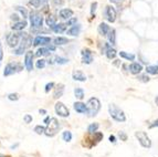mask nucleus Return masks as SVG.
I'll use <instances>...</instances> for the list:
<instances>
[{
	"mask_svg": "<svg viewBox=\"0 0 158 157\" xmlns=\"http://www.w3.org/2000/svg\"><path fill=\"white\" fill-rule=\"evenodd\" d=\"M29 19H30L31 24V31H37L39 29H42L43 27V16L38 11H31L29 15Z\"/></svg>",
	"mask_w": 158,
	"mask_h": 157,
	"instance_id": "obj_1",
	"label": "nucleus"
},
{
	"mask_svg": "<svg viewBox=\"0 0 158 157\" xmlns=\"http://www.w3.org/2000/svg\"><path fill=\"white\" fill-rule=\"evenodd\" d=\"M31 44H32V38H31L28 33H24L22 40L20 41L19 45H18L17 48H15V50H13V54L22 55L23 53H26L27 49L30 47Z\"/></svg>",
	"mask_w": 158,
	"mask_h": 157,
	"instance_id": "obj_2",
	"label": "nucleus"
},
{
	"mask_svg": "<svg viewBox=\"0 0 158 157\" xmlns=\"http://www.w3.org/2000/svg\"><path fill=\"white\" fill-rule=\"evenodd\" d=\"M86 114L89 115L90 117H93V116H96L98 111L101 109V103L98 101V98H91L86 103Z\"/></svg>",
	"mask_w": 158,
	"mask_h": 157,
	"instance_id": "obj_3",
	"label": "nucleus"
},
{
	"mask_svg": "<svg viewBox=\"0 0 158 157\" xmlns=\"http://www.w3.org/2000/svg\"><path fill=\"white\" fill-rule=\"evenodd\" d=\"M108 112H109V115L112 116L113 120H115L117 122H125L126 121V116H125L124 112L115 104L108 105Z\"/></svg>",
	"mask_w": 158,
	"mask_h": 157,
	"instance_id": "obj_4",
	"label": "nucleus"
},
{
	"mask_svg": "<svg viewBox=\"0 0 158 157\" xmlns=\"http://www.w3.org/2000/svg\"><path fill=\"white\" fill-rule=\"evenodd\" d=\"M59 128H60L59 121L55 117H52L50 120V122L46 124V128L44 135L48 136V137H53L54 135L59 132Z\"/></svg>",
	"mask_w": 158,
	"mask_h": 157,
	"instance_id": "obj_5",
	"label": "nucleus"
},
{
	"mask_svg": "<svg viewBox=\"0 0 158 157\" xmlns=\"http://www.w3.org/2000/svg\"><path fill=\"white\" fill-rule=\"evenodd\" d=\"M24 33H22L21 31L15 32V33H9L7 34V43L9 47L11 48H17L19 45L20 41L22 40Z\"/></svg>",
	"mask_w": 158,
	"mask_h": 157,
	"instance_id": "obj_6",
	"label": "nucleus"
},
{
	"mask_svg": "<svg viewBox=\"0 0 158 157\" xmlns=\"http://www.w3.org/2000/svg\"><path fill=\"white\" fill-rule=\"evenodd\" d=\"M23 67L18 62H10L8 63L6 67H4V76H10V75H13L15 73H18L20 71L22 70Z\"/></svg>",
	"mask_w": 158,
	"mask_h": 157,
	"instance_id": "obj_7",
	"label": "nucleus"
},
{
	"mask_svg": "<svg viewBox=\"0 0 158 157\" xmlns=\"http://www.w3.org/2000/svg\"><path fill=\"white\" fill-rule=\"evenodd\" d=\"M136 137L138 139L139 144L145 147V148H149L151 146V142L149 139V137L147 136V134L145 132H136Z\"/></svg>",
	"mask_w": 158,
	"mask_h": 157,
	"instance_id": "obj_8",
	"label": "nucleus"
},
{
	"mask_svg": "<svg viewBox=\"0 0 158 157\" xmlns=\"http://www.w3.org/2000/svg\"><path fill=\"white\" fill-rule=\"evenodd\" d=\"M54 109H55V113L61 117H68L70 115L69 109L62 102H57V104L54 105Z\"/></svg>",
	"mask_w": 158,
	"mask_h": 157,
	"instance_id": "obj_9",
	"label": "nucleus"
},
{
	"mask_svg": "<svg viewBox=\"0 0 158 157\" xmlns=\"http://www.w3.org/2000/svg\"><path fill=\"white\" fill-rule=\"evenodd\" d=\"M51 39L50 37H46V35H38V37H35V40H33V47H40V45H49L51 44Z\"/></svg>",
	"mask_w": 158,
	"mask_h": 157,
	"instance_id": "obj_10",
	"label": "nucleus"
},
{
	"mask_svg": "<svg viewBox=\"0 0 158 157\" xmlns=\"http://www.w3.org/2000/svg\"><path fill=\"white\" fill-rule=\"evenodd\" d=\"M33 56L35 54L32 53V51H27L24 54V67L27 71H32L33 70Z\"/></svg>",
	"mask_w": 158,
	"mask_h": 157,
	"instance_id": "obj_11",
	"label": "nucleus"
},
{
	"mask_svg": "<svg viewBox=\"0 0 158 157\" xmlns=\"http://www.w3.org/2000/svg\"><path fill=\"white\" fill-rule=\"evenodd\" d=\"M82 62L84 64H91L93 62V54L90 49H82Z\"/></svg>",
	"mask_w": 158,
	"mask_h": 157,
	"instance_id": "obj_12",
	"label": "nucleus"
},
{
	"mask_svg": "<svg viewBox=\"0 0 158 157\" xmlns=\"http://www.w3.org/2000/svg\"><path fill=\"white\" fill-rule=\"evenodd\" d=\"M104 15H105V18L107 19V21H109V22H114V21H115L116 10L114 9V7H112V6H107V7L105 8Z\"/></svg>",
	"mask_w": 158,
	"mask_h": 157,
	"instance_id": "obj_13",
	"label": "nucleus"
},
{
	"mask_svg": "<svg viewBox=\"0 0 158 157\" xmlns=\"http://www.w3.org/2000/svg\"><path fill=\"white\" fill-rule=\"evenodd\" d=\"M60 18L63 20H69L72 18V16H73V10H71V9H61L60 10Z\"/></svg>",
	"mask_w": 158,
	"mask_h": 157,
	"instance_id": "obj_14",
	"label": "nucleus"
},
{
	"mask_svg": "<svg viewBox=\"0 0 158 157\" xmlns=\"http://www.w3.org/2000/svg\"><path fill=\"white\" fill-rule=\"evenodd\" d=\"M63 93H64V85L63 84H58L57 87H54V92H53V98H55V100H58V98H60L63 95Z\"/></svg>",
	"mask_w": 158,
	"mask_h": 157,
	"instance_id": "obj_15",
	"label": "nucleus"
},
{
	"mask_svg": "<svg viewBox=\"0 0 158 157\" xmlns=\"http://www.w3.org/2000/svg\"><path fill=\"white\" fill-rule=\"evenodd\" d=\"M142 70H143V67H142L140 63L133 62L129 65V72H131L132 74H138V73L142 72Z\"/></svg>",
	"mask_w": 158,
	"mask_h": 157,
	"instance_id": "obj_16",
	"label": "nucleus"
},
{
	"mask_svg": "<svg viewBox=\"0 0 158 157\" xmlns=\"http://www.w3.org/2000/svg\"><path fill=\"white\" fill-rule=\"evenodd\" d=\"M49 2V0H30L29 4L32 6L33 8H41V7H46Z\"/></svg>",
	"mask_w": 158,
	"mask_h": 157,
	"instance_id": "obj_17",
	"label": "nucleus"
},
{
	"mask_svg": "<svg viewBox=\"0 0 158 157\" xmlns=\"http://www.w3.org/2000/svg\"><path fill=\"white\" fill-rule=\"evenodd\" d=\"M28 26V22L26 20H22V21H18V22H15L13 26L11 27V29L13 31H22L24 28Z\"/></svg>",
	"mask_w": 158,
	"mask_h": 157,
	"instance_id": "obj_18",
	"label": "nucleus"
},
{
	"mask_svg": "<svg viewBox=\"0 0 158 157\" xmlns=\"http://www.w3.org/2000/svg\"><path fill=\"white\" fill-rule=\"evenodd\" d=\"M80 31H81V26L80 24H75V26H72V27L70 28L69 30L66 31V33L71 37H77V35L80 34Z\"/></svg>",
	"mask_w": 158,
	"mask_h": 157,
	"instance_id": "obj_19",
	"label": "nucleus"
},
{
	"mask_svg": "<svg viewBox=\"0 0 158 157\" xmlns=\"http://www.w3.org/2000/svg\"><path fill=\"white\" fill-rule=\"evenodd\" d=\"M105 48H106V56L108 59H114L116 56V50L114 48H112V44L109 43H105Z\"/></svg>",
	"mask_w": 158,
	"mask_h": 157,
	"instance_id": "obj_20",
	"label": "nucleus"
},
{
	"mask_svg": "<svg viewBox=\"0 0 158 157\" xmlns=\"http://www.w3.org/2000/svg\"><path fill=\"white\" fill-rule=\"evenodd\" d=\"M72 78H73V80L79 81V82H85L86 81V76L82 71H74L72 73Z\"/></svg>",
	"mask_w": 158,
	"mask_h": 157,
	"instance_id": "obj_21",
	"label": "nucleus"
},
{
	"mask_svg": "<svg viewBox=\"0 0 158 157\" xmlns=\"http://www.w3.org/2000/svg\"><path fill=\"white\" fill-rule=\"evenodd\" d=\"M73 107H74V110H75V112H77V113H80V114L86 113V111H87V109H86V104H84V103H82V102L74 103Z\"/></svg>",
	"mask_w": 158,
	"mask_h": 157,
	"instance_id": "obj_22",
	"label": "nucleus"
},
{
	"mask_svg": "<svg viewBox=\"0 0 158 157\" xmlns=\"http://www.w3.org/2000/svg\"><path fill=\"white\" fill-rule=\"evenodd\" d=\"M51 50L49 49V47L46 45V47H42L40 48V49H38V51L35 52V56H38V58H40V56H44V55H49L50 54Z\"/></svg>",
	"mask_w": 158,
	"mask_h": 157,
	"instance_id": "obj_23",
	"label": "nucleus"
},
{
	"mask_svg": "<svg viewBox=\"0 0 158 157\" xmlns=\"http://www.w3.org/2000/svg\"><path fill=\"white\" fill-rule=\"evenodd\" d=\"M70 40L68 38H64V37H57L53 39V44L54 45H64V44L69 43Z\"/></svg>",
	"mask_w": 158,
	"mask_h": 157,
	"instance_id": "obj_24",
	"label": "nucleus"
},
{
	"mask_svg": "<svg viewBox=\"0 0 158 157\" xmlns=\"http://www.w3.org/2000/svg\"><path fill=\"white\" fill-rule=\"evenodd\" d=\"M109 30H111L109 26H107V24L104 23V22H102V23L98 26V33H100L101 35H107Z\"/></svg>",
	"mask_w": 158,
	"mask_h": 157,
	"instance_id": "obj_25",
	"label": "nucleus"
},
{
	"mask_svg": "<svg viewBox=\"0 0 158 157\" xmlns=\"http://www.w3.org/2000/svg\"><path fill=\"white\" fill-rule=\"evenodd\" d=\"M66 27H68L66 23H57L51 30L55 32V33H62V32H64L66 30Z\"/></svg>",
	"mask_w": 158,
	"mask_h": 157,
	"instance_id": "obj_26",
	"label": "nucleus"
},
{
	"mask_svg": "<svg viewBox=\"0 0 158 157\" xmlns=\"http://www.w3.org/2000/svg\"><path fill=\"white\" fill-rule=\"evenodd\" d=\"M15 10H17V11H19L20 13H21L23 20H26V19L29 18V15H30V13L28 12L27 8H24V7H22V6H17V7H15Z\"/></svg>",
	"mask_w": 158,
	"mask_h": 157,
	"instance_id": "obj_27",
	"label": "nucleus"
},
{
	"mask_svg": "<svg viewBox=\"0 0 158 157\" xmlns=\"http://www.w3.org/2000/svg\"><path fill=\"white\" fill-rule=\"evenodd\" d=\"M46 26L50 28V29H52V28L57 24V17H54V16H49L48 18L46 19Z\"/></svg>",
	"mask_w": 158,
	"mask_h": 157,
	"instance_id": "obj_28",
	"label": "nucleus"
},
{
	"mask_svg": "<svg viewBox=\"0 0 158 157\" xmlns=\"http://www.w3.org/2000/svg\"><path fill=\"white\" fill-rule=\"evenodd\" d=\"M107 39L111 44H115L116 34H115V30H114V29H111V30H109V32L107 33Z\"/></svg>",
	"mask_w": 158,
	"mask_h": 157,
	"instance_id": "obj_29",
	"label": "nucleus"
},
{
	"mask_svg": "<svg viewBox=\"0 0 158 157\" xmlns=\"http://www.w3.org/2000/svg\"><path fill=\"white\" fill-rule=\"evenodd\" d=\"M120 55L121 58H123L125 60H128V61H134V59H135V55L132 54V53H127V52L125 51H121Z\"/></svg>",
	"mask_w": 158,
	"mask_h": 157,
	"instance_id": "obj_30",
	"label": "nucleus"
},
{
	"mask_svg": "<svg viewBox=\"0 0 158 157\" xmlns=\"http://www.w3.org/2000/svg\"><path fill=\"white\" fill-rule=\"evenodd\" d=\"M146 72L153 75L158 74V65H149V67H147Z\"/></svg>",
	"mask_w": 158,
	"mask_h": 157,
	"instance_id": "obj_31",
	"label": "nucleus"
},
{
	"mask_svg": "<svg viewBox=\"0 0 158 157\" xmlns=\"http://www.w3.org/2000/svg\"><path fill=\"white\" fill-rule=\"evenodd\" d=\"M74 95H75V98H76L82 100V98H84V91H83V89H81V87H76V89L74 90Z\"/></svg>",
	"mask_w": 158,
	"mask_h": 157,
	"instance_id": "obj_32",
	"label": "nucleus"
},
{
	"mask_svg": "<svg viewBox=\"0 0 158 157\" xmlns=\"http://www.w3.org/2000/svg\"><path fill=\"white\" fill-rule=\"evenodd\" d=\"M62 139L64 142H71V139H72V133L70 131H64L62 133Z\"/></svg>",
	"mask_w": 158,
	"mask_h": 157,
	"instance_id": "obj_33",
	"label": "nucleus"
},
{
	"mask_svg": "<svg viewBox=\"0 0 158 157\" xmlns=\"http://www.w3.org/2000/svg\"><path fill=\"white\" fill-rule=\"evenodd\" d=\"M46 64V60L39 59L38 61L35 62V67H37V69H39V70H42V69H44Z\"/></svg>",
	"mask_w": 158,
	"mask_h": 157,
	"instance_id": "obj_34",
	"label": "nucleus"
},
{
	"mask_svg": "<svg viewBox=\"0 0 158 157\" xmlns=\"http://www.w3.org/2000/svg\"><path fill=\"white\" fill-rule=\"evenodd\" d=\"M46 126H43V125H37L35 127V134H38V135H41V134H44L46 133Z\"/></svg>",
	"mask_w": 158,
	"mask_h": 157,
	"instance_id": "obj_35",
	"label": "nucleus"
},
{
	"mask_svg": "<svg viewBox=\"0 0 158 157\" xmlns=\"http://www.w3.org/2000/svg\"><path fill=\"white\" fill-rule=\"evenodd\" d=\"M97 128H98V124H97V123H93V124H91V125L87 127V132H89L90 134H94L97 131Z\"/></svg>",
	"mask_w": 158,
	"mask_h": 157,
	"instance_id": "obj_36",
	"label": "nucleus"
},
{
	"mask_svg": "<svg viewBox=\"0 0 158 157\" xmlns=\"http://www.w3.org/2000/svg\"><path fill=\"white\" fill-rule=\"evenodd\" d=\"M55 63H58L60 65H63V64L69 63V60L65 59V58H62V56H55Z\"/></svg>",
	"mask_w": 158,
	"mask_h": 157,
	"instance_id": "obj_37",
	"label": "nucleus"
},
{
	"mask_svg": "<svg viewBox=\"0 0 158 157\" xmlns=\"http://www.w3.org/2000/svg\"><path fill=\"white\" fill-rule=\"evenodd\" d=\"M64 4V0H52V6L54 8H59Z\"/></svg>",
	"mask_w": 158,
	"mask_h": 157,
	"instance_id": "obj_38",
	"label": "nucleus"
},
{
	"mask_svg": "<svg viewBox=\"0 0 158 157\" xmlns=\"http://www.w3.org/2000/svg\"><path fill=\"white\" fill-rule=\"evenodd\" d=\"M19 98L20 96L18 93H10V94L8 95V100H9V101H18Z\"/></svg>",
	"mask_w": 158,
	"mask_h": 157,
	"instance_id": "obj_39",
	"label": "nucleus"
},
{
	"mask_svg": "<svg viewBox=\"0 0 158 157\" xmlns=\"http://www.w3.org/2000/svg\"><path fill=\"white\" fill-rule=\"evenodd\" d=\"M77 23V19L75 17H72L71 19L68 20V22H66V26H70V27H72V26H75Z\"/></svg>",
	"mask_w": 158,
	"mask_h": 157,
	"instance_id": "obj_40",
	"label": "nucleus"
},
{
	"mask_svg": "<svg viewBox=\"0 0 158 157\" xmlns=\"http://www.w3.org/2000/svg\"><path fill=\"white\" fill-rule=\"evenodd\" d=\"M32 120H33V117H32V115H30V114H26L23 116V121H24V123H27V124L32 123Z\"/></svg>",
	"mask_w": 158,
	"mask_h": 157,
	"instance_id": "obj_41",
	"label": "nucleus"
},
{
	"mask_svg": "<svg viewBox=\"0 0 158 157\" xmlns=\"http://www.w3.org/2000/svg\"><path fill=\"white\" fill-rule=\"evenodd\" d=\"M53 87H54V83L53 82L46 83V87H44V92H46V93H49V92H50V90H52Z\"/></svg>",
	"mask_w": 158,
	"mask_h": 157,
	"instance_id": "obj_42",
	"label": "nucleus"
},
{
	"mask_svg": "<svg viewBox=\"0 0 158 157\" xmlns=\"http://www.w3.org/2000/svg\"><path fill=\"white\" fill-rule=\"evenodd\" d=\"M102 138H103V134L100 133V132H95L94 133V137H93V139L96 142H100L102 141Z\"/></svg>",
	"mask_w": 158,
	"mask_h": 157,
	"instance_id": "obj_43",
	"label": "nucleus"
},
{
	"mask_svg": "<svg viewBox=\"0 0 158 157\" xmlns=\"http://www.w3.org/2000/svg\"><path fill=\"white\" fill-rule=\"evenodd\" d=\"M96 7H97L96 2H93V4H91V15H92V16H94V15H95V11H96Z\"/></svg>",
	"mask_w": 158,
	"mask_h": 157,
	"instance_id": "obj_44",
	"label": "nucleus"
},
{
	"mask_svg": "<svg viewBox=\"0 0 158 157\" xmlns=\"http://www.w3.org/2000/svg\"><path fill=\"white\" fill-rule=\"evenodd\" d=\"M139 80V81H142V82H148L149 81V78L147 76V75L143 74V75H139L138 78H137Z\"/></svg>",
	"mask_w": 158,
	"mask_h": 157,
	"instance_id": "obj_45",
	"label": "nucleus"
},
{
	"mask_svg": "<svg viewBox=\"0 0 158 157\" xmlns=\"http://www.w3.org/2000/svg\"><path fill=\"white\" fill-rule=\"evenodd\" d=\"M2 59H4V49H2V43H1V40H0V65H1Z\"/></svg>",
	"mask_w": 158,
	"mask_h": 157,
	"instance_id": "obj_46",
	"label": "nucleus"
},
{
	"mask_svg": "<svg viewBox=\"0 0 158 157\" xmlns=\"http://www.w3.org/2000/svg\"><path fill=\"white\" fill-rule=\"evenodd\" d=\"M118 136H120V138L122 141H127V135L124 133V132H120V133H118Z\"/></svg>",
	"mask_w": 158,
	"mask_h": 157,
	"instance_id": "obj_47",
	"label": "nucleus"
},
{
	"mask_svg": "<svg viewBox=\"0 0 158 157\" xmlns=\"http://www.w3.org/2000/svg\"><path fill=\"white\" fill-rule=\"evenodd\" d=\"M10 19L13 20L15 22H18V21H20V20H19V17H18V15H17V13H12L11 16H10Z\"/></svg>",
	"mask_w": 158,
	"mask_h": 157,
	"instance_id": "obj_48",
	"label": "nucleus"
},
{
	"mask_svg": "<svg viewBox=\"0 0 158 157\" xmlns=\"http://www.w3.org/2000/svg\"><path fill=\"white\" fill-rule=\"evenodd\" d=\"M154 127H158V120L157 121H155V122L149 126V128H154Z\"/></svg>",
	"mask_w": 158,
	"mask_h": 157,
	"instance_id": "obj_49",
	"label": "nucleus"
},
{
	"mask_svg": "<svg viewBox=\"0 0 158 157\" xmlns=\"http://www.w3.org/2000/svg\"><path fill=\"white\" fill-rule=\"evenodd\" d=\"M109 142H111V143H115L116 142V138L114 135H111V136H109Z\"/></svg>",
	"mask_w": 158,
	"mask_h": 157,
	"instance_id": "obj_50",
	"label": "nucleus"
},
{
	"mask_svg": "<svg viewBox=\"0 0 158 157\" xmlns=\"http://www.w3.org/2000/svg\"><path fill=\"white\" fill-rule=\"evenodd\" d=\"M50 120H51L50 116H46V117L44 118V120H43V123H46V124H48V123L50 122Z\"/></svg>",
	"mask_w": 158,
	"mask_h": 157,
	"instance_id": "obj_51",
	"label": "nucleus"
},
{
	"mask_svg": "<svg viewBox=\"0 0 158 157\" xmlns=\"http://www.w3.org/2000/svg\"><path fill=\"white\" fill-rule=\"evenodd\" d=\"M39 113L41 114V115H46V110H43V109H40V110H39Z\"/></svg>",
	"mask_w": 158,
	"mask_h": 157,
	"instance_id": "obj_52",
	"label": "nucleus"
},
{
	"mask_svg": "<svg viewBox=\"0 0 158 157\" xmlns=\"http://www.w3.org/2000/svg\"><path fill=\"white\" fill-rule=\"evenodd\" d=\"M111 2H113V4H120L122 0H109Z\"/></svg>",
	"mask_w": 158,
	"mask_h": 157,
	"instance_id": "obj_53",
	"label": "nucleus"
},
{
	"mask_svg": "<svg viewBox=\"0 0 158 157\" xmlns=\"http://www.w3.org/2000/svg\"><path fill=\"white\" fill-rule=\"evenodd\" d=\"M18 146H19V144L17 143V144H13V145H11V147H10V148H11V149H15V148H17Z\"/></svg>",
	"mask_w": 158,
	"mask_h": 157,
	"instance_id": "obj_54",
	"label": "nucleus"
},
{
	"mask_svg": "<svg viewBox=\"0 0 158 157\" xmlns=\"http://www.w3.org/2000/svg\"><path fill=\"white\" fill-rule=\"evenodd\" d=\"M155 102H156V105H158V96H156V98H155Z\"/></svg>",
	"mask_w": 158,
	"mask_h": 157,
	"instance_id": "obj_55",
	"label": "nucleus"
},
{
	"mask_svg": "<svg viewBox=\"0 0 158 157\" xmlns=\"http://www.w3.org/2000/svg\"><path fill=\"white\" fill-rule=\"evenodd\" d=\"M0 157H7V156H4V155H0Z\"/></svg>",
	"mask_w": 158,
	"mask_h": 157,
	"instance_id": "obj_56",
	"label": "nucleus"
}]
</instances>
